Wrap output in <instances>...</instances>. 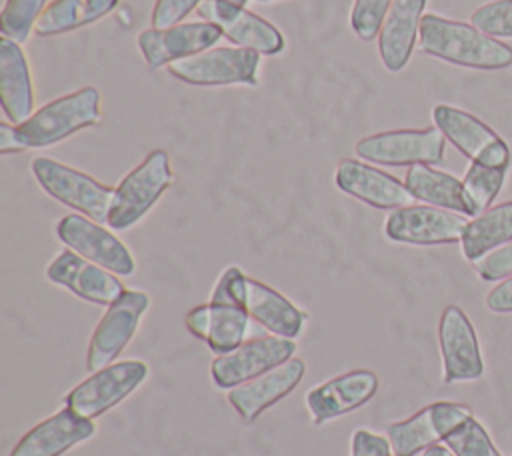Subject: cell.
Listing matches in <instances>:
<instances>
[{"instance_id": "obj_1", "label": "cell", "mask_w": 512, "mask_h": 456, "mask_svg": "<svg viewBox=\"0 0 512 456\" xmlns=\"http://www.w3.org/2000/svg\"><path fill=\"white\" fill-rule=\"evenodd\" d=\"M420 50L444 62L474 68L502 70L512 64V48L472 24L424 14L418 32Z\"/></svg>"}, {"instance_id": "obj_2", "label": "cell", "mask_w": 512, "mask_h": 456, "mask_svg": "<svg viewBox=\"0 0 512 456\" xmlns=\"http://www.w3.org/2000/svg\"><path fill=\"white\" fill-rule=\"evenodd\" d=\"M212 302L240 304L248 316L268 334L296 340L302 334L308 314L292 304L272 286L246 276L238 266H228L216 280Z\"/></svg>"}, {"instance_id": "obj_3", "label": "cell", "mask_w": 512, "mask_h": 456, "mask_svg": "<svg viewBox=\"0 0 512 456\" xmlns=\"http://www.w3.org/2000/svg\"><path fill=\"white\" fill-rule=\"evenodd\" d=\"M100 122V92L92 86L74 90L40 106L18 134L28 148H46Z\"/></svg>"}, {"instance_id": "obj_4", "label": "cell", "mask_w": 512, "mask_h": 456, "mask_svg": "<svg viewBox=\"0 0 512 456\" xmlns=\"http://www.w3.org/2000/svg\"><path fill=\"white\" fill-rule=\"evenodd\" d=\"M172 182L174 174L168 154L164 150H152L114 188V200L106 224L118 232L132 228L150 212Z\"/></svg>"}, {"instance_id": "obj_5", "label": "cell", "mask_w": 512, "mask_h": 456, "mask_svg": "<svg viewBox=\"0 0 512 456\" xmlns=\"http://www.w3.org/2000/svg\"><path fill=\"white\" fill-rule=\"evenodd\" d=\"M32 174L40 188L64 206L92 218L98 224L108 222L114 188L98 182L86 172L66 166L48 156L32 160Z\"/></svg>"}, {"instance_id": "obj_6", "label": "cell", "mask_w": 512, "mask_h": 456, "mask_svg": "<svg viewBox=\"0 0 512 456\" xmlns=\"http://www.w3.org/2000/svg\"><path fill=\"white\" fill-rule=\"evenodd\" d=\"M148 364L144 360H122L112 362L88 378L78 382L66 396L64 406L84 418H98L126 400L146 378Z\"/></svg>"}, {"instance_id": "obj_7", "label": "cell", "mask_w": 512, "mask_h": 456, "mask_svg": "<svg viewBox=\"0 0 512 456\" xmlns=\"http://www.w3.org/2000/svg\"><path fill=\"white\" fill-rule=\"evenodd\" d=\"M150 308V296L142 290H124L120 298L106 306L98 320L86 352L88 372H96L112 364L134 338L138 324Z\"/></svg>"}, {"instance_id": "obj_8", "label": "cell", "mask_w": 512, "mask_h": 456, "mask_svg": "<svg viewBox=\"0 0 512 456\" xmlns=\"http://www.w3.org/2000/svg\"><path fill=\"white\" fill-rule=\"evenodd\" d=\"M260 56L250 48H210L200 54L176 60L168 72L192 86H230L258 84Z\"/></svg>"}, {"instance_id": "obj_9", "label": "cell", "mask_w": 512, "mask_h": 456, "mask_svg": "<svg viewBox=\"0 0 512 456\" xmlns=\"http://www.w3.org/2000/svg\"><path fill=\"white\" fill-rule=\"evenodd\" d=\"M432 120L444 138L472 162L492 168L510 166L508 144L470 112L450 104H436L432 108Z\"/></svg>"}, {"instance_id": "obj_10", "label": "cell", "mask_w": 512, "mask_h": 456, "mask_svg": "<svg viewBox=\"0 0 512 456\" xmlns=\"http://www.w3.org/2000/svg\"><path fill=\"white\" fill-rule=\"evenodd\" d=\"M446 138L432 126L424 130H388L364 136L356 142V154L382 166L438 164L444 158Z\"/></svg>"}, {"instance_id": "obj_11", "label": "cell", "mask_w": 512, "mask_h": 456, "mask_svg": "<svg viewBox=\"0 0 512 456\" xmlns=\"http://www.w3.org/2000/svg\"><path fill=\"white\" fill-rule=\"evenodd\" d=\"M296 352V342L290 338L264 334L246 340L232 352L220 354L210 364L212 382L220 390H232L274 366L286 362Z\"/></svg>"}, {"instance_id": "obj_12", "label": "cell", "mask_w": 512, "mask_h": 456, "mask_svg": "<svg viewBox=\"0 0 512 456\" xmlns=\"http://www.w3.org/2000/svg\"><path fill=\"white\" fill-rule=\"evenodd\" d=\"M58 240L82 258L100 264L116 276H132L136 260L126 244L108 228L84 214H66L56 224Z\"/></svg>"}, {"instance_id": "obj_13", "label": "cell", "mask_w": 512, "mask_h": 456, "mask_svg": "<svg viewBox=\"0 0 512 456\" xmlns=\"http://www.w3.org/2000/svg\"><path fill=\"white\" fill-rule=\"evenodd\" d=\"M472 418V410L460 402H432L406 420L392 422L386 430L394 456H416L444 440L462 422Z\"/></svg>"}, {"instance_id": "obj_14", "label": "cell", "mask_w": 512, "mask_h": 456, "mask_svg": "<svg viewBox=\"0 0 512 456\" xmlns=\"http://www.w3.org/2000/svg\"><path fill=\"white\" fill-rule=\"evenodd\" d=\"M186 328L200 338L216 356L232 352L246 340L268 334L248 312L234 302H212L194 306L186 312Z\"/></svg>"}, {"instance_id": "obj_15", "label": "cell", "mask_w": 512, "mask_h": 456, "mask_svg": "<svg viewBox=\"0 0 512 456\" xmlns=\"http://www.w3.org/2000/svg\"><path fill=\"white\" fill-rule=\"evenodd\" d=\"M468 220L458 212L438 206L410 204L390 212L384 234L392 242L414 246H436L460 242Z\"/></svg>"}, {"instance_id": "obj_16", "label": "cell", "mask_w": 512, "mask_h": 456, "mask_svg": "<svg viewBox=\"0 0 512 456\" xmlns=\"http://www.w3.org/2000/svg\"><path fill=\"white\" fill-rule=\"evenodd\" d=\"M380 380L368 368L342 372L306 392V408L314 424H326L334 418L350 414L370 402L378 392Z\"/></svg>"}, {"instance_id": "obj_17", "label": "cell", "mask_w": 512, "mask_h": 456, "mask_svg": "<svg viewBox=\"0 0 512 456\" xmlns=\"http://www.w3.org/2000/svg\"><path fill=\"white\" fill-rule=\"evenodd\" d=\"M442 380L446 384L476 380L484 372L482 354L472 322L458 306H446L438 322Z\"/></svg>"}, {"instance_id": "obj_18", "label": "cell", "mask_w": 512, "mask_h": 456, "mask_svg": "<svg viewBox=\"0 0 512 456\" xmlns=\"http://www.w3.org/2000/svg\"><path fill=\"white\" fill-rule=\"evenodd\" d=\"M222 36V30L212 22H186L162 30H144L138 34L136 42L148 68L158 70L176 60L210 50Z\"/></svg>"}, {"instance_id": "obj_19", "label": "cell", "mask_w": 512, "mask_h": 456, "mask_svg": "<svg viewBox=\"0 0 512 456\" xmlns=\"http://www.w3.org/2000/svg\"><path fill=\"white\" fill-rule=\"evenodd\" d=\"M196 10L204 22L216 24L230 42L242 48L256 50L264 56H276L284 50V36L280 30L246 8L222 0H204Z\"/></svg>"}, {"instance_id": "obj_20", "label": "cell", "mask_w": 512, "mask_h": 456, "mask_svg": "<svg viewBox=\"0 0 512 456\" xmlns=\"http://www.w3.org/2000/svg\"><path fill=\"white\" fill-rule=\"evenodd\" d=\"M46 278L70 290L74 296L102 306L112 304L126 290L114 272L82 258L70 248L62 250L48 264Z\"/></svg>"}, {"instance_id": "obj_21", "label": "cell", "mask_w": 512, "mask_h": 456, "mask_svg": "<svg viewBox=\"0 0 512 456\" xmlns=\"http://www.w3.org/2000/svg\"><path fill=\"white\" fill-rule=\"evenodd\" d=\"M306 362L298 356L274 366L272 370L228 390L226 398L234 412L246 422H254L264 410L286 398L304 378Z\"/></svg>"}, {"instance_id": "obj_22", "label": "cell", "mask_w": 512, "mask_h": 456, "mask_svg": "<svg viewBox=\"0 0 512 456\" xmlns=\"http://www.w3.org/2000/svg\"><path fill=\"white\" fill-rule=\"evenodd\" d=\"M334 182L344 194L380 210L404 208L416 200L396 176L354 158H344L338 164Z\"/></svg>"}, {"instance_id": "obj_23", "label": "cell", "mask_w": 512, "mask_h": 456, "mask_svg": "<svg viewBox=\"0 0 512 456\" xmlns=\"http://www.w3.org/2000/svg\"><path fill=\"white\" fill-rule=\"evenodd\" d=\"M96 424L64 406L56 414L32 426L10 450V456H62L74 446L90 440Z\"/></svg>"}, {"instance_id": "obj_24", "label": "cell", "mask_w": 512, "mask_h": 456, "mask_svg": "<svg viewBox=\"0 0 512 456\" xmlns=\"http://www.w3.org/2000/svg\"><path fill=\"white\" fill-rule=\"evenodd\" d=\"M426 0H392L378 34V54L388 72H400L408 64Z\"/></svg>"}, {"instance_id": "obj_25", "label": "cell", "mask_w": 512, "mask_h": 456, "mask_svg": "<svg viewBox=\"0 0 512 456\" xmlns=\"http://www.w3.org/2000/svg\"><path fill=\"white\" fill-rule=\"evenodd\" d=\"M0 100L6 118L14 124L26 122L34 110V86L26 56L18 42L0 38Z\"/></svg>"}, {"instance_id": "obj_26", "label": "cell", "mask_w": 512, "mask_h": 456, "mask_svg": "<svg viewBox=\"0 0 512 456\" xmlns=\"http://www.w3.org/2000/svg\"><path fill=\"white\" fill-rule=\"evenodd\" d=\"M404 184L416 200L468 216L462 180L456 176L436 170L430 164H414L408 166Z\"/></svg>"}, {"instance_id": "obj_27", "label": "cell", "mask_w": 512, "mask_h": 456, "mask_svg": "<svg viewBox=\"0 0 512 456\" xmlns=\"http://www.w3.org/2000/svg\"><path fill=\"white\" fill-rule=\"evenodd\" d=\"M512 240V200L488 208L474 216L460 240L462 254L468 262H476L490 250Z\"/></svg>"}, {"instance_id": "obj_28", "label": "cell", "mask_w": 512, "mask_h": 456, "mask_svg": "<svg viewBox=\"0 0 512 456\" xmlns=\"http://www.w3.org/2000/svg\"><path fill=\"white\" fill-rule=\"evenodd\" d=\"M120 0H54L36 22L38 36H56L88 26L110 14Z\"/></svg>"}, {"instance_id": "obj_29", "label": "cell", "mask_w": 512, "mask_h": 456, "mask_svg": "<svg viewBox=\"0 0 512 456\" xmlns=\"http://www.w3.org/2000/svg\"><path fill=\"white\" fill-rule=\"evenodd\" d=\"M506 174H508V168H492L476 162L468 166L462 180L468 216L474 218L488 210V206L494 202V198L502 190Z\"/></svg>"}, {"instance_id": "obj_30", "label": "cell", "mask_w": 512, "mask_h": 456, "mask_svg": "<svg viewBox=\"0 0 512 456\" xmlns=\"http://www.w3.org/2000/svg\"><path fill=\"white\" fill-rule=\"evenodd\" d=\"M48 0H6L0 14L2 36L14 42H26L36 28L38 18L46 10Z\"/></svg>"}, {"instance_id": "obj_31", "label": "cell", "mask_w": 512, "mask_h": 456, "mask_svg": "<svg viewBox=\"0 0 512 456\" xmlns=\"http://www.w3.org/2000/svg\"><path fill=\"white\" fill-rule=\"evenodd\" d=\"M454 456H502L482 424L472 416L442 440Z\"/></svg>"}, {"instance_id": "obj_32", "label": "cell", "mask_w": 512, "mask_h": 456, "mask_svg": "<svg viewBox=\"0 0 512 456\" xmlns=\"http://www.w3.org/2000/svg\"><path fill=\"white\" fill-rule=\"evenodd\" d=\"M470 24L494 38H512V0H492L476 8Z\"/></svg>"}, {"instance_id": "obj_33", "label": "cell", "mask_w": 512, "mask_h": 456, "mask_svg": "<svg viewBox=\"0 0 512 456\" xmlns=\"http://www.w3.org/2000/svg\"><path fill=\"white\" fill-rule=\"evenodd\" d=\"M390 4L392 0H354L350 26L360 40L370 42L380 34Z\"/></svg>"}, {"instance_id": "obj_34", "label": "cell", "mask_w": 512, "mask_h": 456, "mask_svg": "<svg viewBox=\"0 0 512 456\" xmlns=\"http://www.w3.org/2000/svg\"><path fill=\"white\" fill-rule=\"evenodd\" d=\"M474 266H476L478 276L486 282H494V280L512 276V240L490 250L482 258H478L474 262Z\"/></svg>"}, {"instance_id": "obj_35", "label": "cell", "mask_w": 512, "mask_h": 456, "mask_svg": "<svg viewBox=\"0 0 512 456\" xmlns=\"http://www.w3.org/2000/svg\"><path fill=\"white\" fill-rule=\"evenodd\" d=\"M204 0H156L152 8V28H170L180 24L194 8H198Z\"/></svg>"}, {"instance_id": "obj_36", "label": "cell", "mask_w": 512, "mask_h": 456, "mask_svg": "<svg viewBox=\"0 0 512 456\" xmlns=\"http://www.w3.org/2000/svg\"><path fill=\"white\" fill-rule=\"evenodd\" d=\"M350 440V456H394L390 438L384 434L358 428Z\"/></svg>"}, {"instance_id": "obj_37", "label": "cell", "mask_w": 512, "mask_h": 456, "mask_svg": "<svg viewBox=\"0 0 512 456\" xmlns=\"http://www.w3.org/2000/svg\"><path fill=\"white\" fill-rule=\"evenodd\" d=\"M486 308L496 314L512 312V276L504 278L486 294Z\"/></svg>"}, {"instance_id": "obj_38", "label": "cell", "mask_w": 512, "mask_h": 456, "mask_svg": "<svg viewBox=\"0 0 512 456\" xmlns=\"http://www.w3.org/2000/svg\"><path fill=\"white\" fill-rule=\"evenodd\" d=\"M24 150H28V146L20 138L18 128L8 122H0V154H20Z\"/></svg>"}, {"instance_id": "obj_39", "label": "cell", "mask_w": 512, "mask_h": 456, "mask_svg": "<svg viewBox=\"0 0 512 456\" xmlns=\"http://www.w3.org/2000/svg\"><path fill=\"white\" fill-rule=\"evenodd\" d=\"M422 456H454V452L446 444H434L422 452Z\"/></svg>"}, {"instance_id": "obj_40", "label": "cell", "mask_w": 512, "mask_h": 456, "mask_svg": "<svg viewBox=\"0 0 512 456\" xmlns=\"http://www.w3.org/2000/svg\"><path fill=\"white\" fill-rule=\"evenodd\" d=\"M222 2H226V4H232V6H238V8H244L248 0H222Z\"/></svg>"}, {"instance_id": "obj_41", "label": "cell", "mask_w": 512, "mask_h": 456, "mask_svg": "<svg viewBox=\"0 0 512 456\" xmlns=\"http://www.w3.org/2000/svg\"><path fill=\"white\" fill-rule=\"evenodd\" d=\"M256 2H272V0H256Z\"/></svg>"}]
</instances>
